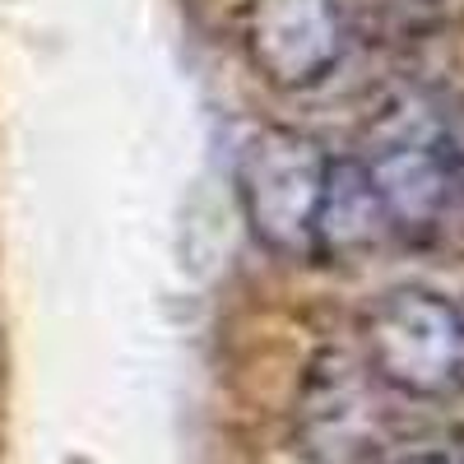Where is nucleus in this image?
I'll return each instance as SVG.
<instances>
[{"label":"nucleus","mask_w":464,"mask_h":464,"mask_svg":"<svg viewBox=\"0 0 464 464\" xmlns=\"http://www.w3.org/2000/svg\"><path fill=\"white\" fill-rule=\"evenodd\" d=\"M330 153L293 126H260L237 149V205L251 237L279 260H312Z\"/></svg>","instance_id":"f03ea898"},{"label":"nucleus","mask_w":464,"mask_h":464,"mask_svg":"<svg viewBox=\"0 0 464 464\" xmlns=\"http://www.w3.org/2000/svg\"><path fill=\"white\" fill-rule=\"evenodd\" d=\"M362 168L381 196L391 237L409 246H428L446 232L459 190L437 144V111H422V107L381 111L367 135Z\"/></svg>","instance_id":"7ed1b4c3"},{"label":"nucleus","mask_w":464,"mask_h":464,"mask_svg":"<svg viewBox=\"0 0 464 464\" xmlns=\"http://www.w3.org/2000/svg\"><path fill=\"white\" fill-rule=\"evenodd\" d=\"M391 237L381 196L362 168V159H330L325 196L316 209L312 260H358Z\"/></svg>","instance_id":"39448f33"},{"label":"nucleus","mask_w":464,"mask_h":464,"mask_svg":"<svg viewBox=\"0 0 464 464\" xmlns=\"http://www.w3.org/2000/svg\"><path fill=\"white\" fill-rule=\"evenodd\" d=\"M242 52L279 93H306L343 61L348 24L339 0H242Z\"/></svg>","instance_id":"20e7f679"},{"label":"nucleus","mask_w":464,"mask_h":464,"mask_svg":"<svg viewBox=\"0 0 464 464\" xmlns=\"http://www.w3.org/2000/svg\"><path fill=\"white\" fill-rule=\"evenodd\" d=\"M404 464H455V459H446V455H413V459H404Z\"/></svg>","instance_id":"0eeeda50"},{"label":"nucleus","mask_w":464,"mask_h":464,"mask_svg":"<svg viewBox=\"0 0 464 464\" xmlns=\"http://www.w3.org/2000/svg\"><path fill=\"white\" fill-rule=\"evenodd\" d=\"M437 144H441V159L450 168L455 190L464 196V98L437 111Z\"/></svg>","instance_id":"423d86ee"},{"label":"nucleus","mask_w":464,"mask_h":464,"mask_svg":"<svg viewBox=\"0 0 464 464\" xmlns=\"http://www.w3.org/2000/svg\"><path fill=\"white\" fill-rule=\"evenodd\" d=\"M362 362L404 400L446 404L464 395V312L432 288H395L376 297L362 325Z\"/></svg>","instance_id":"f257e3e1"}]
</instances>
